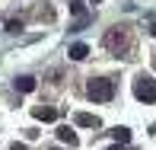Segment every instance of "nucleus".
Listing matches in <instances>:
<instances>
[{
    "mask_svg": "<svg viewBox=\"0 0 156 150\" xmlns=\"http://www.w3.org/2000/svg\"><path fill=\"white\" fill-rule=\"evenodd\" d=\"M16 90L19 93H32L35 90V77H16Z\"/></svg>",
    "mask_w": 156,
    "mask_h": 150,
    "instance_id": "6e6552de",
    "label": "nucleus"
},
{
    "mask_svg": "<svg viewBox=\"0 0 156 150\" xmlns=\"http://www.w3.org/2000/svg\"><path fill=\"white\" fill-rule=\"evenodd\" d=\"M134 96L140 99V102H156V80L147 74H140L137 80H134Z\"/></svg>",
    "mask_w": 156,
    "mask_h": 150,
    "instance_id": "f03ea898",
    "label": "nucleus"
},
{
    "mask_svg": "<svg viewBox=\"0 0 156 150\" xmlns=\"http://www.w3.org/2000/svg\"><path fill=\"white\" fill-rule=\"evenodd\" d=\"M73 121H76L80 128H99V118H96V115H89V112H76Z\"/></svg>",
    "mask_w": 156,
    "mask_h": 150,
    "instance_id": "423d86ee",
    "label": "nucleus"
},
{
    "mask_svg": "<svg viewBox=\"0 0 156 150\" xmlns=\"http://www.w3.org/2000/svg\"><path fill=\"white\" fill-rule=\"evenodd\" d=\"M89 3H102V0H89Z\"/></svg>",
    "mask_w": 156,
    "mask_h": 150,
    "instance_id": "ddd939ff",
    "label": "nucleus"
},
{
    "mask_svg": "<svg viewBox=\"0 0 156 150\" xmlns=\"http://www.w3.org/2000/svg\"><path fill=\"white\" fill-rule=\"evenodd\" d=\"M32 115L38 118V121H54V118H58V109H48V105H35V109H32Z\"/></svg>",
    "mask_w": 156,
    "mask_h": 150,
    "instance_id": "39448f33",
    "label": "nucleus"
},
{
    "mask_svg": "<svg viewBox=\"0 0 156 150\" xmlns=\"http://www.w3.org/2000/svg\"><path fill=\"white\" fill-rule=\"evenodd\" d=\"M70 61H86V54H89V48L83 45V42H76V45H70Z\"/></svg>",
    "mask_w": 156,
    "mask_h": 150,
    "instance_id": "0eeeda50",
    "label": "nucleus"
},
{
    "mask_svg": "<svg viewBox=\"0 0 156 150\" xmlns=\"http://www.w3.org/2000/svg\"><path fill=\"white\" fill-rule=\"evenodd\" d=\"M23 29V23H19V19H10V23H6V32H19Z\"/></svg>",
    "mask_w": 156,
    "mask_h": 150,
    "instance_id": "9d476101",
    "label": "nucleus"
},
{
    "mask_svg": "<svg viewBox=\"0 0 156 150\" xmlns=\"http://www.w3.org/2000/svg\"><path fill=\"white\" fill-rule=\"evenodd\" d=\"M10 150H29V147H26V144H13Z\"/></svg>",
    "mask_w": 156,
    "mask_h": 150,
    "instance_id": "9b49d317",
    "label": "nucleus"
},
{
    "mask_svg": "<svg viewBox=\"0 0 156 150\" xmlns=\"http://www.w3.org/2000/svg\"><path fill=\"white\" fill-rule=\"evenodd\" d=\"M112 150H124V147H112Z\"/></svg>",
    "mask_w": 156,
    "mask_h": 150,
    "instance_id": "4468645a",
    "label": "nucleus"
},
{
    "mask_svg": "<svg viewBox=\"0 0 156 150\" xmlns=\"http://www.w3.org/2000/svg\"><path fill=\"white\" fill-rule=\"evenodd\" d=\"M86 93H89V99H96V102H108V99L115 96V83L105 80V77H93Z\"/></svg>",
    "mask_w": 156,
    "mask_h": 150,
    "instance_id": "f257e3e1",
    "label": "nucleus"
},
{
    "mask_svg": "<svg viewBox=\"0 0 156 150\" xmlns=\"http://www.w3.org/2000/svg\"><path fill=\"white\" fill-rule=\"evenodd\" d=\"M58 137L64 141V144H70V147H76V144H80L76 131H73V128H67V125H61V128H58Z\"/></svg>",
    "mask_w": 156,
    "mask_h": 150,
    "instance_id": "20e7f679",
    "label": "nucleus"
},
{
    "mask_svg": "<svg viewBox=\"0 0 156 150\" xmlns=\"http://www.w3.org/2000/svg\"><path fill=\"white\" fill-rule=\"evenodd\" d=\"M112 137H115L118 144H127V141H131V131H127V128H115V131H112Z\"/></svg>",
    "mask_w": 156,
    "mask_h": 150,
    "instance_id": "1a4fd4ad",
    "label": "nucleus"
},
{
    "mask_svg": "<svg viewBox=\"0 0 156 150\" xmlns=\"http://www.w3.org/2000/svg\"><path fill=\"white\" fill-rule=\"evenodd\" d=\"M150 32H153V35H156V23H153V26H150Z\"/></svg>",
    "mask_w": 156,
    "mask_h": 150,
    "instance_id": "f8f14e48",
    "label": "nucleus"
},
{
    "mask_svg": "<svg viewBox=\"0 0 156 150\" xmlns=\"http://www.w3.org/2000/svg\"><path fill=\"white\" fill-rule=\"evenodd\" d=\"M105 45H108L112 51H121V48L127 45V32L124 29H112L108 35H105Z\"/></svg>",
    "mask_w": 156,
    "mask_h": 150,
    "instance_id": "7ed1b4c3",
    "label": "nucleus"
}]
</instances>
